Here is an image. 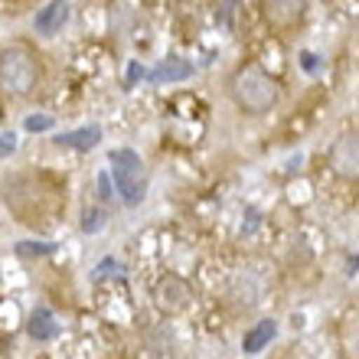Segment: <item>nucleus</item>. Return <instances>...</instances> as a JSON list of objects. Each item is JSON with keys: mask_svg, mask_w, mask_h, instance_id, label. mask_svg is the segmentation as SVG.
<instances>
[{"mask_svg": "<svg viewBox=\"0 0 359 359\" xmlns=\"http://www.w3.org/2000/svg\"><path fill=\"white\" fill-rule=\"evenodd\" d=\"M274 333H278V323L268 317V320H258L252 330L245 333V340H242V350L245 353H262L268 343L274 340Z\"/></svg>", "mask_w": 359, "mask_h": 359, "instance_id": "9b49d317", "label": "nucleus"}, {"mask_svg": "<svg viewBox=\"0 0 359 359\" xmlns=\"http://www.w3.org/2000/svg\"><path fill=\"white\" fill-rule=\"evenodd\" d=\"M330 167L340 177H356V167H359V151H356V137H340V141L333 144L330 151Z\"/></svg>", "mask_w": 359, "mask_h": 359, "instance_id": "39448f33", "label": "nucleus"}, {"mask_svg": "<svg viewBox=\"0 0 359 359\" xmlns=\"http://www.w3.org/2000/svg\"><path fill=\"white\" fill-rule=\"evenodd\" d=\"M304 4H291V0H278V4H268L265 7V17H268V23L271 27H294L297 20L304 17Z\"/></svg>", "mask_w": 359, "mask_h": 359, "instance_id": "9d476101", "label": "nucleus"}, {"mask_svg": "<svg viewBox=\"0 0 359 359\" xmlns=\"http://www.w3.org/2000/svg\"><path fill=\"white\" fill-rule=\"evenodd\" d=\"M66 23H69V4H46L43 10H36V20H33L39 36H56Z\"/></svg>", "mask_w": 359, "mask_h": 359, "instance_id": "423d86ee", "label": "nucleus"}, {"mask_svg": "<svg viewBox=\"0 0 359 359\" xmlns=\"http://www.w3.org/2000/svg\"><path fill=\"white\" fill-rule=\"evenodd\" d=\"M102 226H104L102 209H86V216H82V229H86V232H98Z\"/></svg>", "mask_w": 359, "mask_h": 359, "instance_id": "4468645a", "label": "nucleus"}, {"mask_svg": "<svg viewBox=\"0 0 359 359\" xmlns=\"http://www.w3.org/2000/svg\"><path fill=\"white\" fill-rule=\"evenodd\" d=\"M29 337H33V340H39V343L56 340V337H59L56 313L49 311V307H36V311L29 313Z\"/></svg>", "mask_w": 359, "mask_h": 359, "instance_id": "6e6552de", "label": "nucleus"}, {"mask_svg": "<svg viewBox=\"0 0 359 359\" xmlns=\"http://www.w3.org/2000/svg\"><path fill=\"white\" fill-rule=\"evenodd\" d=\"M154 297H157V307H161V311L177 313V311H183L189 301V284L183 281V278H177V274H167V278L157 281Z\"/></svg>", "mask_w": 359, "mask_h": 359, "instance_id": "20e7f679", "label": "nucleus"}, {"mask_svg": "<svg viewBox=\"0 0 359 359\" xmlns=\"http://www.w3.org/2000/svg\"><path fill=\"white\" fill-rule=\"evenodd\" d=\"M39 82V59L27 46L0 49V88L10 95H29Z\"/></svg>", "mask_w": 359, "mask_h": 359, "instance_id": "f03ea898", "label": "nucleus"}, {"mask_svg": "<svg viewBox=\"0 0 359 359\" xmlns=\"http://www.w3.org/2000/svg\"><path fill=\"white\" fill-rule=\"evenodd\" d=\"M232 98L245 114H268L278 104L281 92L268 72H262L258 66H245L232 76Z\"/></svg>", "mask_w": 359, "mask_h": 359, "instance_id": "f257e3e1", "label": "nucleus"}, {"mask_svg": "<svg viewBox=\"0 0 359 359\" xmlns=\"http://www.w3.org/2000/svg\"><path fill=\"white\" fill-rule=\"evenodd\" d=\"M189 76H193V66H189L187 59L170 56L151 72V82L154 86H163V82H187Z\"/></svg>", "mask_w": 359, "mask_h": 359, "instance_id": "0eeeda50", "label": "nucleus"}, {"mask_svg": "<svg viewBox=\"0 0 359 359\" xmlns=\"http://www.w3.org/2000/svg\"><path fill=\"white\" fill-rule=\"evenodd\" d=\"M304 69H307V72H313V56H311V53H304Z\"/></svg>", "mask_w": 359, "mask_h": 359, "instance_id": "a211bd4d", "label": "nucleus"}, {"mask_svg": "<svg viewBox=\"0 0 359 359\" xmlns=\"http://www.w3.org/2000/svg\"><path fill=\"white\" fill-rule=\"evenodd\" d=\"M23 128H27L29 134H36V131H49V128H53V118H49V114H29L27 121H23Z\"/></svg>", "mask_w": 359, "mask_h": 359, "instance_id": "ddd939ff", "label": "nucleus"}, {"mask_svg": "<svg viewBox=\"0 0 359 359\" xmlns=\"http://www.w3.org/2000/svg\"><path fill=\"white\" fill-rule=\"evenodd\" d=\"M13 151H17V137H13V134H0V161L10 157Z\"/></svg>", "mask_w": 359, "mask_h": 359, "instance_id": "2eb2a0df", "label": "nucleus"}, {"mask_svg": "<svg viewBox=\"0 0 359 359\" xmlns=\"http://www.w3.org/2000/svg\"><path fill=\"white\" fill-rule=\"evenodd\" d=\"M98 189H102V199H111L114 193H111V183H108V173H102L98 177Z\"/></svg>", "mask_w": 359, "mask_h": 359, "instance_id": "f3484780", "label": "nucleus"}, {"mask_svg": "<svg viewBox=\"0 0 359 359\" xmlns=\"http://www.w3.org/2000/svg\"><path fill=\"white\" fill-rule=\"evenodd\" d=\"M102 141V128L98 124H88V128H79V131H66L59 134L56 144L59 147H72V151H92Z\"/></svg>", "mask_w": 359, "mask_h": 359, "instance_id": "1a4fd4ad", "label": "nucleus"}, {"mask_svg": "<svg viewBox=\"0 0 359 359\" xmlns=\"http://www.w3.org/2000/svg\"><path fill=\"white\" fill-rule=\"evenodd\" d=\"M111 268H114V271H118V268H121V265H118V262H114V258H104L102 265L95 268V281H102L104 274H111Z\"/></svg>", "mask_w": 359, "mask_h": 359, "instance_id": "dca6fc26", "label": "nucleus"}, {"mask_svg": "<svg viewBox=\"0 0 359 359\" xmlns=\"http://www.w3.org/2000/svg\"><path fill=\"white\" fill-rule=\"evenodd\" d=\"M111 177H114V189L121 196L124 206H141L144 193H147V170H144V161L141 154L128 151H111Z\"/></svg>", "mask_w": 359, "mask_h": 359, "instance_id": "7ed1b4c3", "label": "nucleus"}, {"mask_svg": "<svg viewBox=\"0 0 359 359\" xmlns=\"http://www.w3.org/2000/svg\"><path fill=\"white\" fill-rule=\"evenodd\" d=\"M53 248H56L53 242H39V245H36V242H20L17 252H20V255H49Z\"/></svg>", "mask_w": 359, "mask_h": 359, "instance_id": "f8f14e48", "label": "nucleus"}, {"mask_svg": "<svg viewBox=\"0 0 359 359\" xmlns=\"http://www.w3.org/2000/svg\"><path fill=\"white\" fill-rule=\"evenodd\" d=\"M137 76H144V69H137V66H131V72H128V82H134Z\"/></svg>", "mask_w": 359, "mask_h": 359, "instance_id": "6ab92c4d", "label": "nucleus"}]
</instances>
